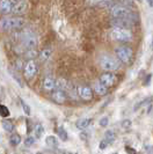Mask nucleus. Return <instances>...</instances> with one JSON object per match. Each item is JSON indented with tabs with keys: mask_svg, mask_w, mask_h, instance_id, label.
<instances>
[{
	"mask_svg": "<svg viewBox=\"0 0 153 154\" xmlns=\"http://www.w3.org/2000/svg\"><path fill=\"white\" fill-rule=\"evenodd\" d=\"M38 41L37 36L31 32V31H26L22 36V44L26 49H35L37 45Z\"/></svg>",
	"mask_w": 153,
	"mask_h": 154,
	"instance_id": "nucleus-7",
	"label": "nucleus"
},
{
	"mask_svg": "<svg viewBox=\"0 0 153 154\" xmlns=\"http://www.w3.org/2000/svg\"><path fill=\"white\" fill-rule=\"evenodd\" d=\"M52 99H54L55 102L63 104L66 101V94L63 89H56L55 92H52Z\"/></svg>",
	"mask_w": 153,
	"mask_h": 154,
	"instance_id": "nucleus-13",
	"label": "nucleus"
},
{
	"mask_svg": "<svg viewBox=\"0 0 153 154\" xmlns=\"http://www.w3.org/2000/svg\"><path fill=\"white\" fill-rule=\"evenodd\" d=\"M137 20V16L133 17H113L110 21V24L113 27H121V28H130L135 24V21Z\"/></svg>",
	"mask_w": 153,
	"mask_h": 154,
	"instance_id": "nucleus-6",
	"label": "nucleus"
},
{
	"mask_svg": "<svg viewBox=\"0 0 153 154\" xmlns=\"http://www.w3.org/2000/svg\"><path fill=\"white\" fill-rule=\"evenodd\" d=\"M145 148L147 152H153V146H146Z\"/></svg>",
	"mask_w": 153,
	"mask_h": 154,
	"instance_id": "nucleus-34",
	"label": "nucleus"
},
{
	"mask_svg": "<svg viewBox=\"0 0 153 154\" xmlns=\"http://www.w3.org/2000/svg\"><path fill=\"white\" fill-rule=\"evenodd\" d=\"M125 151H126L128 153H136V149H133V148H131V147H129V146L125 147Z\"/></svg>",
	"mask_w": 153,
	"mask_h": 154,
	"instance_id": "nucleus-32",
	"label": "nucleus"
},
{
	"mask_svg": "<svg viewBox=\"0 0 153 154\" xmlns=\"http://www.w3.org/2000/svg\"><path fill=\"white\" fill-rule=\"evenodd\" d=\"M9 115H11V112H9L7 107L4 106V104H0V116L1 117H8Z\"/></svg>",
	"mask_w": 153,
	"mask_h": 154,
	"instance_id": "nucleus-25",
	"label": "nucleus"
},
{
	"mask_svg": "<svg viewBox=\"0 0 153 154\" xmlns=\"http://www.w3.org/2000/svg\"><path fill=\"white\" fill-rule=\"evenodd\" d=\"M147 1V4L151 6V7H153V0H146Z\"/></svg>",
	"mask_w": 153,
	"mask_h": 154,
	"instance_id": "nucleus-35",
	"label": "nucleus"
},
{
	"mask_svg": "<svg viewBox=\"0 0 153 154\" xmlns=\"http://www.w3.org/2000/svg\"><path fill=\"white\" fill-rule=\"evenodd\" d=\"M34 143H35V137H33V136L27 137L26 140H24V145H26V147H29V146H31V145H34Z\"/></svg>",
	"mask_w": 153,
	"mask_h": 154,
	"instance_id": "nucleus-28",
	"label": "nucleus"
},
{
	"mask_svg": "<svg viewBox=\"0 0 153 154\" xmlns=\"http://www.w3.org/2000/svg\"><path fill=\"white\" fill-rule=\"evenodd\" d=\"M120 59L118 58H115L114 56H110V54H102L100 57V66L101 69H105V71H116V69H120Z\"/></svg>",
	"mask_w": 153,
	"mask_h": 154,
	"instance_id": "nucleus-2",
	"label": "nucleus"
},
{
	"mask_svg": "<svg viewBox=\"0 0 153 154\" xmlns=\"http://www.w3.org/2000/svg\"><path fill=\"white\" fill-rule=\"evenodd\" d=\"M151 78H152V74H148V77L146 78V80H145V86L150 84V80H151Z\"/></svg>",
	"mask_w": 153,
	"mask_h": 154,
	"instance_id": "nucleus-33",
	"label": "nucleus"
},
{
	"mask_svg": "<svg viewBox=\"0 0 153 154\" xmlns=\"http://www.w3.org/2000/svg\"><path fill=\"white\" fill-rule=\"evenodd\" d=\"M45 144L49 147H57L58 146V140H57V138L54 137V136H49V137H46V139H45Z\"/></svg>",
	"mask_w": 153,
	"mask_h": 154,
	"instance_id": "nucleus-19",
	"label": "nucleus"
},
{
	"mask_svg": "<svg viewBox=\"0 0 153 154\" xmlns=\"http://www.w3.org/2000/svg\"><path fill=\"white\" fill-rule=\"evenodd\" d=\"M36 72H37V65L34 62V59H30L24 65V77L30 79L36 74Z\"/></svg>",
	"mask_w": 153,
	"mask_h": 154,
	"instance_id": "nucleus-9",
	"label": "nucleus"
},
{
	"mask_svg": "<svg viewBox=\"0 0 153 154\" xmlns=\"http://www.w3.org/2000/svg\"><path fill=\"white\" fill-rule=\"evenodd\" d=\"M94 92L96 93L98 95L105 96V95H107V93H108V87L103 85L101 81H99V82H96V84L94 85Z\"/></svg>",
	"mask_w": 153,
	"mask_h": 154,
	"instance_id": "nucleus-15",
	"label": "nucleus"
},
{
	"mask_svg": "<svg viewBox=\"0 0 153 154\" xmlns=\"http://www.w3.org/2000/svg\"><path fill=\"white\" fill-rule=\"evenodd\" d=\"M89 123H91V119L89 118H80V119L76 121V125L79 130H84V129H86L89 125Z\"/></svg>",
	"mask_w": 153,
	"mask_h": 154,
	"instance_id": "nucleus-16",
	"label": "nucleus"
},
{
	"mask_svg": "<svg viewBox=\"0 0 153 154\" xmlns=\"http://www.w3.org/2000/svg\"><path fill=\"white\" fill-rule=\"evenodd\" d=\"M42 87H43V89H45L48 92H52L56 88V80L51 77L44 78V80L42 82Z\"/></svg>",
	"mask_w": 153,
	"mask_h": 154,
	"instance_id": "nucleus-12",
	"label": "nucleus"
},
{
	"mask_svg": "<svg viewBox=\"0 0 153 154\" xmlns=\"http://www.w3.org/2000/svg\"><path fill=\"white\" fill-rule=\"evenodd\" d=\"M76 93H78V96L85 101H89L93 99V91L92 88L88 87V86H78Z\"/></svg>",
	"mask_w": 153,
	"mask_h": 154,
	"instance_id": "nucleus-8",
	"label": "nucleus"
},
{
	"mask_svg": "<svg viewBox=\"0 0 153 154\" xmlns=\"http://www.w3.org/2000/svg\"><path fill=\"white\" fill-rule=\"evenodd\" d=\"M27 11V1L26 0H21V1H19V2H16L15 5L13 6V13L16 14V15H20V14H22Z\"/></svg>",
	"mask_w": 153,
	"mask_h": 154,
	"instance_id": "nucleus-14",
	"label": "nucleus"
},
{
	"mask_svg": "<svg viewBox=\"0 0 153 154\" xmlns=\"http://www.w3.org/2000/svg\"><path fill=\"white\" fill-rule=\"evenodd\" d=\"M110 14L113 17H133V16H137L136 14H133L126 6H123V5L113 6L111 11H110Z\"/></svg>",
	"mask_w": 153,
	"mask_h": 154,
	"instance_id": "nucleus-5",
	"label": "nucleus"
},
{
	"mask_svg": "<svg viewBox=\"0 0 153 154\" xmlns=\"http://www.w3.org/2000/svg\"><path fill=\"white\" fill-rule=\"evenodd\" d=\"M1 125H2V129L7 132H12L14 130V124L12 123L9 119H4Z\"/></svg>",
	"mask_w": 153,
	"mask_h": 154,
	"instance_id": "nucleus-18",
	"label": "nucleus"
},
{
	"mask_svg": "<svg viewBox=\"0 0 153 154\" xmlns=\"http://www.w3.org/2000/svg\"><path fill=\"white\" fill-rule=\"evenodd\" d=\"M111 38L118 42H130L132 39V32L128 28H121V27H114L110 31Z\"/></svg>",
	"mask_w": 153,
	"mask_h": 154,
	"instance_id": "nucleus-3",
	"label": "nucleus"
},
{
	"mask_svg": "<svg viewBox=\"0 0 153 154\" xmlns=\"http://www.w3.org/2000/svg\"><path fill=\"white\" fill-rule=\"evenodd\" d=\"M122 125H123V128H124V129H128V128L131 125V121L130 119H125V121L122 123Z\"/></svg>",
	"mask_w": 153,
	"mask_h": 154,
	"instance_id": "nucleus-31",
	"label": "nucleus"
},
{
	"mask_svg": "<svg viewBox=\"0 0 153 154\" xmlns=\"http://www.w3.org/2000/svg\"><path fill=\"white\" fill-rule=\"evenodd\" d=\"M37 51L35 50V49H27V51L24 52V57L27 58V59H34L36 56H37Z\"/></svg>",
	"mask_w": 153,
	"mask_h": 154,
	"instance_id": "nucleus-22",
	"label": "nucleus"
},
{
	"mask_svg": "<svg viewBox=\"0 0 153 154\" xmlns=\"http://www.w3.org/2000/svg\"><path fill=\"white\" fill-rule=\"evenodd\" d=\"M20 143H21V137H20L17 133L13 134V136L9 138V144H11L12 146H17Z\"/></svg>",
	"mask_w": 153,
	"mask_h": 154,
	"instance_id": "nucleus-21",
	"label": "nucleus"
},
{
	"mask_svg": "<svg viewBox=\"0 0 153 154\" xmlns=\"http://www.w3.org/2000/svg\"><path fill=\"white\" fill-rule=\"evenodd\" d=\"M51 54H52V50H51L50 48H45V49H43V50L41 51L39 58H41V60H48V59L51 57Z\"/></svg>",
	"mask_w": 153,
	"mask_h": 154,
	"instance_id": "nucleus-17",
	"label": "nucleus"
},
{
	"mask_svg": "<svg viewBox=\"0 0 153 154\" xmlns=\"http://www.w3.org/2000/svg\"><path fill=\"white\" fill-rule=\"evenodd\" d=\"M100 125H101V126H103V128H105V126H107L108 125V117L107 116H105V117H102V118L100 119Z\"/></svg>",
	"mask_w": 153,
	"mask_h": 154,
	"instance_id": "nucleus-30",
	"label": "nucleus"
},
{
	"mask_svg": "<svg viewBox=\"0 0 153 154\" xmlns=\"http://www.w3.org/2000/svg\"><path fill=\"white\" fill-rule=\"evenodd\" d=\"M58 136H59V138L61 139V140H67V138H69V136H67V132H66V130L63 128V126H59L58 128Z\"/></svg>",
	"mask_w": 153,
	"mask_h": 154,
	"instance_id": "nucleus-24",
	"label": "nucleus"
},
{
	"mask_svg": "<svg viewBox=\"0 0 153 154\" xmlns=\"http://www.w3.org/2000/svg\"><path fill=\"white\" fill-rule=\"evenodd\" d=\"M109 145V143H108L106 139L103 138L102 140H101V143H100V145H99V148L100 149H106L107 148V146Z\"/></svg>",
	"mask_w": 153,
	"mask_h": 154,
	"instance_id": "nucleus-29",
	"label": "nucleus"
},
{
	"mask_svg": "<svg viewBox=\"0 0 153 154\" xmlns=\"http://www.w3.org/2000/svg\"><path fill=\"white\" fill-rule=\"evenodd\" d=\"M13 1L12 0H0V12L2 14H8L13 11Z\"/></svg>",
	"mask_w": 153,
	"mask_h": 154,
	"instance_id": "nucleus-11",
	"label": "nucleus"
},
{
	"mask_svg": "<svg viewBox=\"0 0 153 154\" xmlns=\"http://www.w3.org/2000/svg\"><path fill=\"white\" fill-rule=\"evenodd\" d=\"M66 86H67V82L65 81V80H63V79H59L58 81H56V88L57 89H65L66 88Z\"/></svg>",
	"mask_w": 153,
	"mask_h": 154,
	"instance_id": "nucleus-26",
	"label": "nucleus"
},
{
	"mask_svg": "<svg viewBox=\"0 0 153 154\" xmlns=\"http://www.w3.org/2000/svg\"><path fill=\"white\" fill-rule=\"evenodd\" d=\"M115 54L120 59V62L124 63V64H129L131 62V59H132L133 51H132V49L129 48V46L121 45V46H117L115 49Z\"/></svg>",
	"mask_w": 153,
	"mask_h": 154,
	"instance_id": "nucleus-4",
	"label": "nucleus"
},
{
	"mask_svg": "<svg viewBox=\"0 0 153 154\" xmlns=\"http://www.w3.org/2000/svg\"><path fill=\"white\" fill-rule=\"evenodd\" d=\"M34 133H35V138H41L44 133V128L42 124H36L35 126V130H34Z\"/></svg>",
	"mask_w": 153,
	"mask_h": 154,
	"instance_id": "nucleus-20",
	"label": "nucleus"
},
{
	"mask_svg": "<svg viewBox=\"0 0 153 154\" xmlns=\"http://www.w3.org/2000/svg\"><path fill=\"white\" fill-rule=\"evenodd\" d=\"M105 139L107 140L109 144L113 143V141L115 140V132L113 131V130H108V131H106V133H105Z\"/></svg>",
	"mask_w": 153,
	"mask_h": 154,
	"instance_id": "nucleus-23",
	"label": "nucleus"
},
{
	"mask_svg": "<svg viewBox=\"0 0 153 154\" xmlns=\"http://www.w3.org/2000/svg\"><path fill=\"white\" fill-rule=\"evenodd\" d=\"M152 49H153V38H152Z\"/></svg>",
	"mask_w": 153,
	"mask_h": 154,
	"instance_id": "nucleus-36",
	"label": "nucleus"
},
{
	"mask_svg": "<svg viewBox=\"0 0 153 154\" xmlns=\"http://www.w3.org/2000/svg\"><path fill=\"white\" fill-rule=\"evenodd\" d=\"M100 81L107 87H111L116 82V75L114 73H111L110 71H108V73H103L100 77Z\"/></svg>",
	"mask_w": 153,
	"mask_h": 154,
	"instance_id": "nucleus-10",
	"label": "nucleus"
},
{
	"mask_svg": "<svg viewBox=\"0 0 153 154\" xmlns=\"http://www.w3.org/2000/svg\"><path fill=\"white\" fill-rule=\"evenodd\" d=\"M26 24V20L22 17H2L0 19V29L9 30V29H19Z\"/></svg>",
	"mask_w": 153,
	"mask_h": 154,
	"instance_id": "nucleus-1",
	"label": "nucleus"
},
{
	"mask_svg": "<svg viewBox=\"0 0 153 154\" xmlns=\"http://www.w3.org/2000/svg\"><path fill=\"white\" fill-rule=\"evenodd\" d=\"M21 101V106H22V109H23V111H24V114L27 116H29L31 114V110H30V107L24 102L23 100H20Z\"/></svg>",
	"mask_w": 153,
	"mask_h": 154,
	"instance_id": "nucleus-27",
	"label": "nucleus"
}]
</instances>
